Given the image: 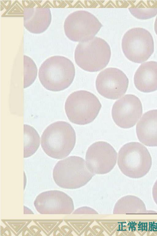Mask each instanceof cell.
<instances>
[{
  "instance_id": "44dd1931",
  "label": "cell",
  "mask_w": 157,
  "mask_h": 236,
  "mask_svg": "<svg viewBox=\"0 0 157 236\" xmlns=\"http://www.w3.org/2000/svg\"><path fill=\"white\" fill-rule=\"evenodd\" d=\"M154 30L157 35V16L156 17L154 23Z\"/></svg>"
},
{
  "instance_id": "30bf717a",
  "label": "cell",
  "mask_w": 157,
  "mask_h": 236,
  "mask_svg": "<svg viewBox=\"0 0 157 236\" xmlns=\"http://www.w3.org/2000/svg\"><path fill=\"white\" fill-rule=\"evenodd\" d=\"M128 84V78L122 71L117 68L110 67L99 73L95 86L98 92L102 96L116 100L125 93Z\"/></svg>"
},
{
  "instance_id": "ac0fdd59",
  "label": "cell",
  "mask_w": 157,
  "mask_h": 236,
  "mask_svg": "<svg viewBox=\"0 0 157 236\" xmlns=\"http://www.w3.org/2000/svg\"><path fill=\"white\" fill-rule=\"evenodd\" d=\"M128 10L134 17L140 19H149L154 17L157 14V8L142 9L130 8Z\"/></svg>"
},
{
  "instance_id": "e0dca14e",
  "label": "cell",
  "mask_w": 157,
  "mask_h": 236,
  "mask_svg": "<svg viewBox=\"0 0 157 236\" xmlns=\"http://www.w3.org/2000/svg\"><path fill=\"white\" fill-rule=\"evenodd\" d=\"M24 85L25 88L31 85L35 80L37 72L36 65L30 57L24 55Z\"/></svg>"
},
{
  "instance_id": "9a60e30c",
  "label": "cell",
  "mask_w": 157,
  "mask_h": 236,
  "mask_svg": "<svg viewBox=\"0 0 157 236\" xmlns=\"http://www.w3.org/2000/svg\"><path fill=\"white\" fill-rule=\"evenodd\" d=\"M147 211L145 204L140 198L133 195H127L119 199L115 204L114 214L144 213Z\"/></svg>"
},
{
  "instance_id": "9c48e42d",
  "label": "cell",
  "mask_w": 157,
  "mask_h": 236,
  "mask_svg": "<svg viewBox=\"0 0 157 236\" xmlns=\"http://www.w3.org/2000/svg\"><path fill=\"white\" fill-rule=\"evenodd\" d=\"M117 152L112 146L103 141L96 142L88 148L86 163L94 175H103L110 172L117 162Z\"/></svg>"
},
{
  "instance_id": "277c9868",
  "label": "cell",
  "mask_w": 157,
  "mask_h": 236,
  "mask_svg": "<svg viewBox=\"0 0 157 236\" xmlns=\"http://www.w3.org/2000/svg\"><path fill=\"white\" fill-rule=\"evenodd\" d=\"M111 55L110 46L103 39L95 37L88 41L80 42L77 45L74 57L77 65L89 72H96L105 68Z\"/></svg>"
},
{
  "instance_id": "6da1fadb",
  "label": "cell",
  "mask_w": 157,
  "mask_h": 236,
  "mask_svg": "<svg viewBox=\"0 0 157 236\" xmlns=\"http://www.w3.org/2000/svg\"><path fill=\"white\" fill-rule=\"evenodd\" d=\"M75 67L68 58L61 56H54L45 60L39 70V80L46 89L59 92L68 88L74 80Z\"/></svg>"
},
{
  "instance_id": "ffe728a7",
  "label": "cell",
  "mask_w": 157,
  "mask_h": 236,
  "mask_svg": "<svg viewBox=\"0 0 157 236\" xmlns=\"http://www.w3.org/2000/svg\"><path fill=\"white\" fill-rule=\"evenodd\" d=\"M152 193L153 199L157 205V180L154 183L152 188Z\"/></svg>"
},
{
  "instance_id": "2e32d148",
  "label": "cell",
  "mask_w": 157,
  "mask_h": 236,
  "mask_svg": "<svg viewBox=\"0 0 157 236\" xmlns=\"http://www.w3.org/2000/svg\"><path fill=\"white\" fill-rule=\"evenodd\" d=\"M24 157L27 158L33 155L38 149L40 137L36 130L29 125L24 124Z\"/></svg>"
},
{
  "instance_id": "3957f363",
  "label": "cell",
  "mask_w": 157,
  "mask_h": 236,
  "mask_svg": "<svg viewBox=\"0 0 157 236\" xmlns=\"http://www.w3.org/2000/svg\"><path fill=\"white\" fill-rule=\"evenodd\" d=\"M94 175L84 159L76 156L59 161L53 171V178L56 183L60 187L70 189L84 186Z\"/></svg>"
},
{
  "instance_id": "ba28073f",
  "label": "cell",
  "mask_w": 157,
  "mask_h": 236,
  "mask_svg": "<svg viewBox=\"0 0 157 236\" xmlns=\"http://www.w3.org/2000/svg\"><path fill=\"white\" fill-rule=\"evenodd\" d=\"M102 26L99 20L91 13L78 10L67 16L63 27L65 33L68 39L80 42L92 39Z\"/></svg>"
},
{
  "instance_id": "4fadbf2b",
  "label": "cell",
  "mask_w": 157,
  "mask_h": 236,
  "mask_svg": "<svg viewBox=\"0 0 157 236\" xmlns=\"http://www.w3.org/2000/svg\"><path fill=\"white\" fill-rule=\"evenodd\" d=\"M136 131L141 143L148 147L157 146V109L143 114L136 125Z\"/></svg>"
},
{
  "instance_id": "8992f818",
  "label": "cell",
  "mask_w": 157,
  "mask_h": 236,
  "mask_svg": "<svg viewBox=\"0 0 157 236\" xmlns=\"http://www.w3.org/2000/svg\"><path fill=\"white\" fill-rule=\"evenodd\" d=\"M101 107V104L95 95L83 90L71 93L66 100L64 107L69 120L79 125H86L93 121Z\"/></svg>"
},
{
  "instance_id": "52a82bcc",
  "label": "cell",
  "mask_w": 157,
  "mask_h": 236,
  "mask_svg": "<svg viewBox=\"0 0 157 236\" xmlns=\"http://www.w3.org/2000/svg\"><path fill=\"white\" fill-rule=\"evenodd\" d=\"M121 48L123 53L128 60L141 63L146 61L153 53V39L147 30L134 28L128 30L123 35Z\"/></svg>"
},
{
  "instance_id": "d6986e66",
  "label": "cell",
  "mask_w": 157,
  "mask_h": 236,
  "mask_svg": "<svg viewBox=\"0 0 157 236\" xmlns=\"http://www.w3.org/2000/svg\"><path fill=\"white\" fill-rule=\"evenodd\" d=\"M75 214H97L98 213L93 209L88 206L79 207L73 211Z\"/></svg>"
},
{
  "instance_id": "7c38bea8",
  "label": "cell",
  "mask_w": 157,
  "mask_h": 236,
  "mask_svg": "<svg viewBox=\"0 0 157 236\" xmlns=\"http://www.w3.org/2000/svg\"><path fill=\"white\" fill-rule=\"evenodd\" d=\"M24 26L30 32L42 33L49 26L52 15L49 8H25L23 11Z\"/></svg>"
},
{
  "instance_id": "5b68a950",
  "label": "cell",
  "mask_w": 157,
  "mask_h": 236,
  "mask_svg": "<svg viewBox=\"0 0 157 236\" xmlns=\"http://www.w3.org/2000/svg\"><path fill=\"white\" fill-rule=\"evenodd\" d=\"M117 164L121 171L130 178L138 179L146 175L152 165V159L146 148L138 142L127 143L120 149Z\"/></svg>"
},
{
  "instance_id": "7402d4cb",
  "label": "cell",
  "mask_w": 157,
  "mask_h": 236,
  "mask_svg": "<svg viewBox=\"0 0 157 236\" xmlns=\"http://www.w3.org/2000/svg\"><path fill=\"white\" fill-rule=\"evenodd\" d=\"M54 203L55 204V202H54ZM54 205H55V206L56 204H54Z\"/></svg>"
},
{
  "instance_id": "5bb4252c",
  "label": "cell",
  "mask_w": 157,
  "mask_h": 236,
  "mask_svg": "<svg viewBox=\"0 0 157 236\" xmlns=\"http://www.w3.org/2000/svg\"><path fill=\"white\" fill-rule=\"evenodd\" d=\"M134 83L136 88L144 92L157 90V62L150 61L141 64L134 74Z\"/></svg>"
},
{
  "instance_id": "7a4b0ae2",
  "label": "cell",
  "mask_w": 157,
  "mask_h": 236,
  "mask_svg": "<svg viewBox=\"0 0 157 236\" xmlns=\"http://www.w3.org/2000/svg\"><path fill=\"white\" fill-rule=\"evenodd\" d=\"M75 131L69 123L58 121L50 124L41 136V145L49 156L61 159L68 156L76 142Z\"/></svg>"
},
{
  "instance_id": "8fae6325",
  "label": "cell",
  "mask_w": 157,
  "mask_h": 236,
  "mask_svg": "<svg viewBox=\"0 0 157 236\" xmlns=\"http://www.w3.org/2000/svg\"><path fill=\"white\" fill-rule=\"evenodd\" d=\"M143 112L139 98L132 94L125 95L116 101L112 109V116L115 124L123 128L134 126Z\"/></svg>"
}]
</instances>
